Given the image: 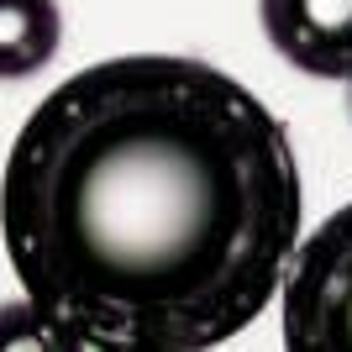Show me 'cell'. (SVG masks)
Wrapping results in <instances>:
<instances>
[{"label":"cell","mask_w":352,"mask_h":352,"mask_svg":"<svg viewBox=\"0 0 352 352\" xmlns=\"http://www.w3.org/2000/svg\"><path fill=\"white\" fill-rule=\"evenodd\" d=\"M0 347H53V352H69V342L58 337V326L47 321L43 310L21 300V305H6L0 310Z\"/></svg>","instance_id":"cell-5"},{"label":"cell","mask_w":352,"mask_h":352,"mask_svg":"<svg viewBox=\"0 0 352 352\" xmlns=\"http://www.w3.org/2000/svg\"><path fill=\"white\" fill-rule=\"evenodd\" d=\"M274 53L310 79H352V0H258Z\"/></svg>","instance_id":"cell-3"},{"label":"cell","mask_w":352,"mask_h":352,"mask_svg":"<svg viewBox=\"0 0 352 352\" xmlns=\"http://www.w3.org/2000/svg\"><path fill=\"white\" fill-rule=\"evenodd\" d=\"M58 0H0V79H32L58 58Z\"/></svg>","instance_id":"cell-4"},{"label":"cell","mask_w":352,"mask_h":352,"mask_svg":"<svg viewBox=\"0 0 352 352\" xmlns=\"http://www.w3.org/2000/svg\"><path fill=\"white\" fill-rule=\"evenodd\" d=\"M347 116H352V79H347Z\"/></svg>","instance_id":"cell-6"},{"label":"cell","mask_w":352,"mask_h":352,"mask_svg":"<svg viewBox=\"0 0 352 352\" xmlns=\"http://www.w3.org/2000/svg\"><path fill=\"white\" fill-rule=\"evenodd\" d=\"M305 221L284 121L216 63L126 53L63 79L0 174V242L69 352H200L279 294Z\"/></svg>","instance_id":"cell-1"},{"label":"cell","mask_w":352,"mask_h":352,"mask_svg":"<svg viewBox=\"0 0 352 352\" xmlns=\"http://www.w3.org/2000/svg\"><path fill=\"white\" fill-rule=\"evenodd\" d=\"M284 347L352 352V206L331 210L289 252L279 279Z\"/></svg>","instance_id":"cell-2"}]
</instances>
